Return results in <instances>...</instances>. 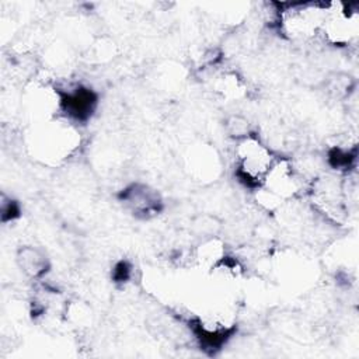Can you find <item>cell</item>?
Segmentation results:
<instances>
[{"instance_id": "6da1fadb", "label": "cell", "mask_w": 359, "mask_h": 359, "mask_svg": "<svg viewBox=\"0 0 359 359\" xmlns=\"http://www.w3.org/2000/svg\"><path fill=\"white\" fill-rule=\"evenodd\" d=\"M237 157V177L248 187H261L272 165L275 157L271 150L261 143L255 136H245L240 139L236 150Z\"/></svg>"}, {"instance_id": "7a4b0ae2", "label": "cell", "mask_w": 359, "mask_h": 359, "mask_svg": "<svg viewBox=\"0 0 359 359\" xmlns=\"http://www.w3.org/2000/svg\"><path fill=\"white\" fill-rule=\"evenodd\" d=\"M32 147L46 160H62L76 147V132L62 122H43L32 136Z\"/></svg>"}, {"instance_id": "3957f363", "label": "cell", "mask_w": 359, "mask_h": 359, "mask_svg": "<svg viewBox=\"0 0 359 359\" xmlns=\"http://www.w3.org/2000/svg\"><path fill=\"white\" fill-rule=\"evenodd\" d=\"M97 104V97L88 88L79 87L67 95L60 97V107L76 121L87 119Z\"/></svg>"}, {"instance_id": "277c9868", "label": "cell", "mask_w": 359, "mask_h": 359, "mask_svg": "<svg viewBox=\"0 0 359 359\" xmlns=\"http://www.w3.org/2000/svg\"><path fill=\"white\" fill-rule=\"evenodd\" d=\"M122 199L136 215L143 216L158 212L161 205L158 195L146 185H132L123 192Z\"/></svg>"}, {"instance_id": "5b68a950", "label": "cell", "mask_w": 359, "mask_h": 359, "mask_svg": "<svg viewBox=\"0 0 359 359\" xmlns=\"http://www.w3.org/2000/svg\"><path fill=\"white\" fill-rule=\"evenodd\" d=\"M17 261L21 271H24V273L31 278L41 276L48 268V261L42 251L29 245H25L18 251Z\"/></svg>"}]
</instances>
